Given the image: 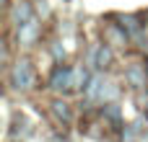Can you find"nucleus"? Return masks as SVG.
<instances>
[{"label": "nucleus", "instance_id": "1", "mask_svg": "<svg viewBox=\"0 0 148 142\" xmlns=\"http://www.w3.org/2000/svg\"><path fill=\"white\" fill-rule=\"evenodd\" d=\"M8 83H10V88L13 91H29V88H34V67H31V62L23 57V60H18L13 67H10V72H8Z\"/></svg>", "mask_w": 148, "mask_h": 142}, {"label": "nucleus", "instance_id": "2", "mask_svg": "<svg viewBox=\"0 0 148 142\" xmlns=\"http://www.w3.org/2000/svg\"><path fill=\"white\" fill-rule=\"evenodd\" d=\"M114 96H117V88H114L109 80H104L101 75H94V78H91V83H88V88H86V98H88V101L104 103V101H112Z\"/></svg>", "mask_w": 148, "mask_h": 142}, {"label": "nucleus", "instance_id": "3", "mask_svg": "<svg viewBox=\"0 0 148 142\" xmlns=\"http://www.w3.org/2000/svg\"><path fill=\"white\" fill-rule=\"evenodd\" d=\"M49 88L55 93H68V91H75V70L73 67H62L57 65L49 75Z\"/></svg>", "mask_w": 148, "mask_h": 142}, {"label": "nucleus", "instance_id": "4", "mask_svg": "<svg viewBox=\"0 0 148 142\" xmlns=\"http://www.w3.org/2000/svg\"><path fill=\"white\" fill-rule=\"evenodd\" d=\"M34 18H36V16H34V8H31L26 0L16 3V5H13V10H10V21H13L16 31H18V28H23L26 23H31Z\"/></svg>", "mask_w": 148, "mask_h": 142}, {"label": "nucleus", "instance_id": "5", "mask_svg": "<svg viewBox=\"0 0 148 142\" xmlns=\"http://www.w3.org/2000/svg\"><path fill=\"white\" fill-rule=\"evenodd\" d=\"M120 26H122V31L127 34V39L143 44V26H140V21H138L135 16H120Z\"/></svg>", "mask_w": 148, "mask_h": 142}, {"label": "nucleus", "instance_id": "6", "mask_svg": "<svg viewBox=\"0 0 148 142\" xmlns=\"http://www.w3.org/2000/svg\"><path fill=\"white\" fill-rule=\"evenodd\" d=\"M49 114H52V119H55L60 127H68V124L73 122V111H70V106H68L65 101H52V103H49Z\"/></svg>", "mask_w": 148, "mask_h": 142}, {"label": "nucleus", "instance_id": "7", "mask_svg": "<svg viewBox=\"0 0 148 142\" xmlns=\"http://www.w3.org/2000/svg\"><path fill=\"white\" fill-rule=\"evenodd\" d=\"M36 36H39V18H34L31 23H26L23 28H18V31H16L18 44H34V41H36Z\"/></svg>", "mask_w": 148, "mask_h": 142}, {"label": "nucleus", "instance_id": "8", "mask_svg": "<svg viewBox=\"0 0 148 142\" xmlns=\"http://www.w3.org/2000/svg\"><path fill=\"white\" fill-rule=\"evenodd\" d=\"M104 44H127V34L122 31L120 23L104 26Z\"/></svg>", "mask_w": 148, "mask_h": 142}, {"label": "nucleus", "instance_id": "9", "mask_svg": "<svg viewBox=\"0 0 148 142\" xmlns=\"http://www.w3.org/2000/svg\"><path fill=\"white\" fill-rule=\"evenodd\" d=\"M109 62H112L109 47H107V44H99V47L94 49V54H91V65H94L96 70H104V67H109Z\"/></svg>", "mask_w": 148, "mask_h": 142}, {"label": "nucleus", "instance_id": "10", "mask_svg": "<svg viewBox=\"0 0 148 142\" xmlns=\"http://www.w3.org/2000/svg\"><path fill=\"white\" fill-rule=\"evenodd\" d=\"M125 78H127V83L133 85V88H143L148 80L146 75V67H140V65H130L127 67V72H125Z\"/></svg>", "mask_w": 148, "mask_h": 142}, {"label": "nucleus", "instance_id": "11", "mask_svg": "<svg viewBox=\"0 0 148 142\" xmlns=\"http://www.w3.org/2000/svg\"><path fill=\"white\" fill-rule=\"evenodd\" d=\"M140 132H143V124L140 122H133L122 129V142H138L140 140Z\"/></svg>", "mask_w": 148, "mask_h": 142}, {"label": "nucleus", "instance_id": "12", "mask_svg": "<svg viewBox=\"0 0 148 142\" xmlns=\"http://www.w3.org/2000/svg\"><path fill=\"white\" fill-rule=\"evenodd\" d=\"M146 116H148V103H146Z\"/></svg>", "mask_w": 148, "mask_h": 142}]
</instances>
